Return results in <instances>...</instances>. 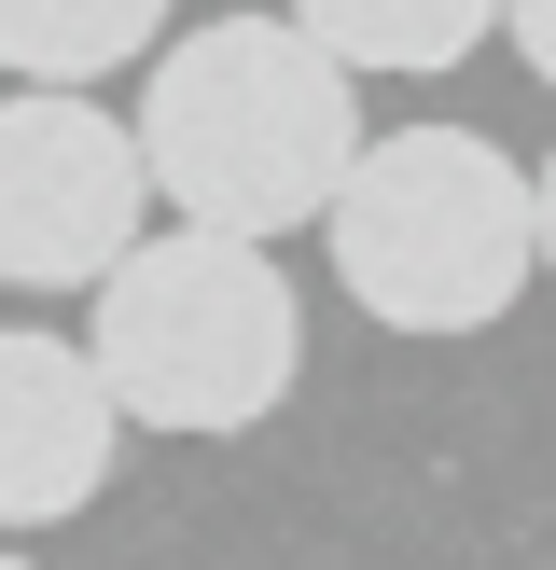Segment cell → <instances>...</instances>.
<instances>
[{
    "label": "cell",
    "mask_w": 556,
    "mask_h": 570,
    "mask_svg": "<svg viewBox=\"0 0 556 570\" xmlns=\"http://www.w3.org/2000/svg\"><path fill=\"white\" fill-rule=\"evenodd\" d=\"M334 278L389 334H487L543 278V181L473 126H389L361 139L348 195L320 223Z\"/></svg>",
    "instance_id": "3957f363"
},
{
    "label": "cell",
    "mask_w": 556,
    "mask_h": 570,
    "mask_svg": "<svg viewBox=\"0 0 556 570\" xmlns=\"http://www.w3.org/2000/svg\"><path fill=\"white\" fill-rule=\"evenodd\" d=\"M153 42H167V0H0V70L56 83V98H83L98 70H126Z\"/></svg>",
    "instance_id": "52a82bcc"
},
{
    "label": "cell",
    "mask_w": 556,
    "mask_h": 570,
    "mask_svg": "<svg viewBox=\"0 0 556 570\" xmlns=\"http://www.w3.org/2000/svg\"><path fill=\"white\" fill-rule=\"evenodd\" d=\"M83 348H98L126 432L209 445V432H250V417L292 404V376H306V293H292V265H278L265 237L153 223V237L98 278Z\"/></svg>",
    "instance_id": "7a4b0ae2"
},
{
    "label": "cell",
    "mask_w": 556,
    "mask_h": 570,
    "mask_svg": "<svg viewBox=\"0 0 556 570\" xmlns=\"http://www.w3.org/2000/svg\"><path fill=\"white\" fill-rule=\"evenodd\" d=\"M278 14L306 28V42L334 56V70H376V83H431L459 70L473 42H487L515 0H278Z\"/></svg>",
    "instance_id": "8992f818"
},
{
    "label": "cell",
    "mask_w": 556,
    "mask_h": 570,
    "mask_svg": "<svg viewBox=\"0 0 556 570\" xmlns=\"http://www.w3.org/2000/svg\"><path fill=\"white\" fill-rule=\"evenodd\" d=\"M500 42H515V56H528V70H543V83H556V0H515V14H500Z\"/></svg>",
    "instance_id": "ba28073f"
},
{
    "label": "cell",
    "mask_w": 556,
    "mask_h": 570,
    "mask_svg": "<svg viewBox=\"0 0 556 570\" xmlns=\"http://www.w3.org/2000/svg\"><path fill=\"white\" fill-rule=\"evenodd\" d=\"M0 570H42V557H0Z\"/></svg>",
    "instance_id": "30bf717a"
},
{
    "label": "cell",
    "mask_w": 556,
    "mask_h": 570,
    "mask_svg": "<svg viewBox=\"0 0 556 570\" xmlns=\"http://www.w3.org/2000/svg\"><path fill=\"white\" fill-rule=\"evenodd\" d=\"M139 167L209 237H292L334 223L361 167V70H334L292 14H209L139 83Z\"/></svg>",
    "instance_id": "6da1fadb"
},
{
    "label": "cell",
    "mask_w": 556,
    "mask_h": 570,
    "mask_svg": "<svg viewBox=\"0 0 556 570\" xmlns=\"http://www.w3.org/2000/svg\"><path fill=\"white\" fill-rule=\"evenodd\" d=\"M528 181H543V278H556V154H543V167H528Z\"/></svg>",
    "instance_id": "9c48e42d"
},
{
    "label": "cell",
    "mask_w": 556,
    "mask_h": 570,
    "mask_svg": "<svg viewBox=\"0 0 556 570\" xmlns=\"http://www.w3.org/2000/svg\"><path fill=\"white\" fill-rule=\"evenodd\" d=\"M153 167L139 126L98 98L14 83L0 98V293H98L139 237H153Z\"/></svg>",
    "instance_id": "277c9868"
},
{
    "label": "cell",
    "mask_w": 556,
    "mask_h": 570,
    "mask_svg": "<svg viewBox=\"0 0 556 570\" xmlns=\"http://www.w3.org/2000/svg\"><path fill=\"white\" fill-rule=\"evenodd\" d=\"M126 460V404H111L83 334H28L0 321V529H56L111 488Z\"/></svg>",
    "instance_id": "5b68a950"
}]
</instances>
